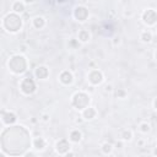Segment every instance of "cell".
<instances>
[{"instance_id":"cell-15","label":"cell","mask_w":157,"mask_h":157,"mask_svg":"<svg viewBox=\"0 0 157 157\" xmlns=\"http://www.w3.org/2000/svg\"><path fill=\"white\" fill-rule=\"evenodd\" d=\"M81 137H82V135H81V132L78 130H72L70 132V140L72 142H78L81 140Z\"/></svg>"},{"instance_id":"cell-22","label":"cell","mask_w":157,"mask_h":157,"mask_svg":"<svg viewBox=\"0 0 157 157\" xmlns=\"http://www.w3.org/2000/svg\"><path fill=\"white\" fill-rule=\"evenodd\" d=\"M117 96H121V97H124V96H125V92H124V91H117Z\"/></svg>"},{"instance_id":"cell-3","label":"cell","mask_w":157,"mask_h":157,"mask_svg":"<svg viewBox=\"0 0 157 157\" xmlns=\"http://www.w3.org/2000/svg\"><path fill=\"white\" fill-rule=\"evenodd\" d=\"M90 103V97L87 93L85 92H77L75 93V96L72 97V104L77 108V109H83L87 107V104Z\"/></svg>"},{"instance_id":"cell-14","label":"cell","mask_w":157,"mask_h":157,"mask_svg":"<svg viewBox=\"0 0 157 157\" xmlns=\"http://www.w3.org/2000/svg\"><path fill=\"white\" fill-rule=\"evenodd\" d=\"M44 25H45V21H44V18L43 17H40V16H37V17H34L33 18V26L36 27V28H42V27H44Z\"/></svg>"},{"instance_id":"cell-17","label":"cell","mask_w":157,"mask_h":157,"mask_svg":"<svg viewBox=\"0 0 157 157\" xmlns=\"http://www.w3.org/2000/svg\"><path fill=\"white\" fill-rule=\"evenodd\" d=\"M78 39L81 40V42H87L88 39H90V33L87 32V31H80V33H78Z\"/></svg>"},{"instance_id":"cell-5","label":"cell","mask_w":157,"mask_h":157,"mask_svg":"<svg viewBox=\"0 0 157 157\" xmlns=\"http://www.w3.org/2000/svg\"><path fill=\"white\" fill-rule=\"evenodd\" d=\"M88 80L93 85H99L103 81V74L99 70H92L88 75Z\"/></svg>"},{"instance_id":"cell-11","label":"cell","mask_w":157,"mask_h":157,"mask_svg":"<svg viewBox=\"0 0 157 157\" xmlns=\"http://www.w3.org/2000/svg\"><path fill=\"white\" fill-rule=\"evenodd\" d=\"M60 81L64 83V85H70L72 82V75L71 72L69 71H63L60 74Z\"/></svg>"},{"instance_id":"cell-12","label":"cell","mask_w":157,"mask_h":157,"mask_svg":"<svg viewBox=\"0 0 157 157\" xmlns=\"http://www.w3.org/2000/svg\"><path fill=\"white\" fill-rule=\"evenodd\" d=\"M16 115L13 114V113H11V112H7V113H4L2 114V120L6 123V124H12V123H15L16 121Z\"/></svg>"},{"instance_id":"cell-8","label":"cell","mask_w":157,"mask_h":157,"mask_svg":"<svg viewBox=\"0 0 157 157\" xmlns=\"http://www.w3.org/2000/svg\"><path fill=\"white\" fill-rule=\"evenodd\" d=\"M55 148L60 155H66L70 150V144L66 140H59L55 145Z\"/></svg>"},{"instance_id":"cell-20","label":"cell","mask_w":157,"mask_h":157,"mask_svg":"<svg viewBox=\"0 0 157 157\" xmlns=\"http://www.w3.org/2000/svg\"><path fill=\"white\" fill-rule=\"evenodd\" d=\"M141 39H142L144 42H150V40L152 39V34H151V32H144V33L141 34Z\"/></svg>"},{"instance_id":"cell-1","label":"cell","mask_w":157,"mask_h":157,"mask_svg":"<svg viewBox=\"0 0 157 157\" xmlns=\"http://www.w3.org/2000/svg\"><path fill=\"white\" fill-rule=\"evenodd\" d=\"M22 26L21 17L16 13H9L4 20V27L9 32H17Z\"/></svg>"},{"instance_id":"cell-4","label":"cell","mask_w":157,"mask_h":157,"mask_svg":"<svg viewBox=\"0 0 157 157\" xmlns=\"http://www.w3.org/2000/svg\"><path fill=\"white\" fill-rule=\"evenodd\" d=\"M21 90L23 93L26 94H31L36 91V83L31 77H26L22 82H21Z\"/></svg>"},{"instance_id":"cell-9","label":"cell","mask_w":157,"mask_h":157,"mask_svg":"<svg viewBox=\"0 0 157 157\" xmlns=\"http://www.w3.org/2000/svg\"><path fill=\"white\" fill-rule=\"evenodd\" d=\"M96 109L94 108H91V107H86V108H83V112H82V117H83V119H86V120H91V119H93L94 117H96Z\"/></svg>"},{"instance_id":"cell-19","label":"cell","mask_w":157,"mask_h":157,"mask_svg":"<svg viewBox=\"0 0 157 157\" xmlns=\"http://www.w3.org/2000/svg\"><path fill=\"white\" fill-rule=\"evenodd\" d=\"M121 137H123V140L129 141V140H131V137H132V132H131L130 130H125V131L121 134Z\"/></svg>"},{"instance_id":"cell-7","label":"cell","mask_w":157,"mask_h":157,"mask_svg":"<svg viewBox=\"0 0 157 157\" xmlns=\"http://www.w3.org/2000/svg\"><path fill=\"white\" fill-rule=\"evenodd\" d=\"M142 20L147 25H155V22H156V11L152 10V9L145 11L144 15H142Z\"/></svg>"},{"instance_id":"cell-23","label":"cell","mask_w":157,"mask_h":157,"mask_svg":"<svg viewBox=\"0 0 157 157\" xmlns=\"http://www.w3.org/2000/svg\"><path fill=\"white\" fill-rule=\"evenodd\" d=\"M105 91H112V86L110 85H107L105 86Z\"/></svg>"},{"instance_id":"cell-10","label":"cell","mask_w":157,"mask_h":157,"mask_svg":"<svg viewBox=\"0 0 157 157\" xmlns=\"http://www.w3.org/2000/svg\"><path fill=\"white\" fill-rule=\"evenodd\" d=\"M48 74H49V71H48V69L45 66H38L36 69V72H34L36 77L37 78H40V80H44L48 76Z\"/></svg>"},{"instance_id":"cell-21","label":"cell","mask_w":157,"mask_h":157,"mask_svg":"<svg viewBox=\"0 0 157 157\" xmlns=\"http://www.w3.org/2000/svg\"><path fill=\"white\" fill-rule=\"evenodd\" d=\"M140 130L142 132H148L150 131V124L148 123H142L140 124Z\"/></svg>"},{"instance_id":"cell-18","label":"cell","mask_w":157,"mask_h":157,"mask_svg":"<svg viewBox=\"0 0 157 157\" xmlns=\"http://www.w3.org/2000/svg\"><path fill=\"white\" fill-rule=\"evenodd\" d=\"M102 151H103V153L108 155V153H110V152L113 151V146H112L110 144L105 142V144H103V145H102Z\"/></svg>"},{"instance_id":"cell-2","label":"cell","mask_w":157,"mask_h":157,"mask_svg":"<svg viewBox=\"0 0 157 157\" xmlns=\"http://www.w3.org/2000/svg\"><path fill=\"white\" fill-rule=\"evenodd\" d=\"M9 67L15 74H22L26 71L27 63L22 55H13L9 61Z\"/></svg>"},{"instance_id":"cell-24","label":"cell","mask_w":157,"mask_h":157,"mask_svg":"<svg viewBox=\"0 0 157 157\" xmlns=\"http://www.w3.org/2000/svg\"><path fill=\"white\" fill-rule=\"evenodd\" d=\"M43 120H44V121H48V120H49V118H48V115H47V114H44V115H43Z\"/></svg>"},{"instance_id":"cell-13","label":"cell","mask_w":157,"mask_h":157,"mask_svg":"<svg viewBox=\"0 0 157 157\" xmlns=\"http://www.w3.org/2000/svg\"><path fill=\"white\" fill-rule=\"evenodd\" d=\"M33 145H34L36 150H43L45 147V140L42 139V137H37V139H34Z\"/></svg>"},{"instance_id":"cell-6","label":"cell","mask_w":157,"mask_h":157,"mask_svg":"<svg viewBox=\"0 0 157 157\" xmlns=\"http://www.w3.org/2000/svg\"><path fill=\"white\" fill-rule=\"evenodd\" d=\"M74 15H75V18L77 20V21H85L86 18H87V16H88V11H87V9L85 7V6H77L76 9H75V12H74Z\"/></svg>"},{"instance_id":"cell-16","label":"cell","mask_w":157,"mask_h":157,"mask_svg":"<svg viewBox=\"0 0 157 157\" xmlns=\"http://www.w3.org/2000/svg\"><path fill=\"white\" fill-rule=\"evenodd\" d=\"M12 10L16 12V13H21V12H23L25 11V5H23V2H20V1H16L15 4H13V6H12Z\"/></svg>"},{"instance_id":"cell-26","label":"cell","mask_w":157,"mask_h":157,"mask_svg":"<svg viewBox=\"0 0 157 157\" xmlns=\"http://www.w3.org/2000/svg\"><path fill=\"white\" fill-rule=\"evenodd\" d=\"M63 1H64V0H58V2H63Z\"/></svg>"},{"instance_id":"cell-25","label":"cell","mask_w":157,"mask_h":157,"mask_svg":"<svg viewBox=\"0 0 157 157\" xmlns=\"http://www.w3.org/2000/svg\"><path fill=\"white\" fill-rule=\"evenodd\" d=\"M34 1H36V0H25V2H26V4H33Z\"/></svg>"}]
</instances>
